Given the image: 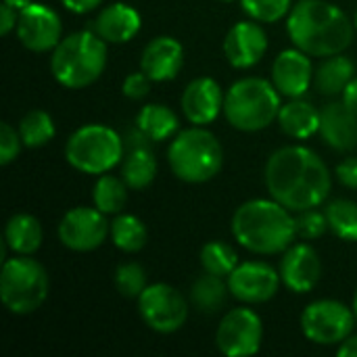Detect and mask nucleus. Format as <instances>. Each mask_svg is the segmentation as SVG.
<instances>
[{
	"instance_id": "obj_1",
	"label": "nucleus",
	"mask_w": 357,
	"mask_h": 357,
	"mask_svg": "<svg viewBox=\"0 0 357 357\" xmlns=\"http://www.w3.org/2000/svg\"><path fill=\"white\" fill-rule=\"evenodd\" d=\"M264 180L270 197L297 213L320 207L333 188L328 165L318 153L301 144L274 151L266 163Z\"/></svg>"
},
{
	"instance_id": "obj_2",
	"label": "nucleus",
	"mask_w": 357,
	"mask_h": 357,
	"mask_svg": "<svg viewBox=\"0 0 357 357\" xmlns=\"http://www.w3.org/2000/svg\"><path fill=\"white\" fill-rule=\"evenodd\" d=\"M356 25L326 0H299L287 17V33L299 50L310 56H333L345 52L354 42Z\"/></svg>"
},
{
	"instance_id": "obj_3",
	"label": "nucleus",
	"mask_w": 357,
	"mask_h": 357,
	"mask_svg": "<svg viewBox=\"0 0 357 357\" xmlns=\"http://www.w3.org/2000/svg\"><path fill=\"white\" fill-rule=\"evenodd\" d=\"M230 230L255 255H282L297 238V220L274 199H251L234 211Z\"/></svg>"
},
{
	"instance_id": "obj_4",
	"label": "nucleus",
	"mask_w": 357,
	"mask_h": 357,
	"mask_svg": "<svg viewBox=\"0 0 357 357\" xmlns=\"http://www.w3.org/2000/svg\"><path fill=\"white\" fill-rule=\"evenodd\" d=\"M107 67V42L90 29L69 33L50 56V73L67 90L92 86Z\"/></svg>"
},
{
	"instance_id": "obj_5",
	"label": "nucleus",
	"mask_w": 357,
	"mask_h": 357,
	"mask_svg": "<svg viewBox=\"0 0 357 357\" xmlns=\"http://www.w3.org/2000/svg\"><path fill=\"white\" fill-rule=\"evenodd\" d=\"M172 174L186 184H205L213 180L224 165V149L218 136L205 126H192L178 132L167 149Z\"/></svg>"
},
{
	"instance_id": "obj_6",
	"label": "nucleus",
	"mask_w": 357,
	"mask_h": 357,
	"mask_svg": "<svg viewBox=\"0 0 357 357\" xmlns=\"http://www.w3.org/2000/svg\"><path fill=\"white\" fill-rule=\"evenodd\" d=\"M280 92L264 77H243L224 96V117L241 132H261L278 119Z\"/></svg>"
},
{
	"instance_id": "obj_7",
	"label": "nucleus",
	"mask_w": 357,
	"mask_h": 357,
	"mask_svg": "<svg viewBox=\"0 0 357 357\" xmlns=\"http://www.w3.org/2000/svg\"><path fill=\"white\" fill-rule=\"evenodd\" d=\"M50 278L40 261L29 255H17L2 264L0 299L15 316H29L38 312L48 299Z\"/></svg>"
},
{
	"instance_id": "obj_8",
	"label": "nucleus",
	"mask_w": 357,
	"mask_h": 357,
	"mask_svg": "<svg viewBox=\"0 0 357 357\" xmlns=\"http://www.w3.org/2000/svg\"><path fill=\"white\" fill-rule=\"evenodd\" d=\"M65 159L79 174L102 176L123 159V140L109 126L88 123L69 136L65 144Z\"/></svg>"
},
{
	"instance_id": "obj_9",
	"label": "nucleus",
	"mask_w": 357,
	"mask_h": 357,
	"mask_svg": "<svg viewBox=\"0 0 357 357\" xmlns=\"http://www.w3.org/2000/svg\"><path fill=\"white\" fill-rule=\"evenodd\" d=\"M357 324L354 307L335 299H320L310 303L301 314V331L307 341L316 345H341Z\"/></svg>"
},
{
	"instance_id": "obj_10",
	"label": "nucleus",
	"mask_w": 357,
	"mask_h": 357,
	"mask_svg": "<svg viewBox=\"0 0 357 357\" xmlns=\"http://www.w3.org/2000/svg\"><path fill=\"white\" fill-rule=\"evenodd\" d=\"M138 314L151 331L172 335L184 326L188 318V303L176 287L155 282L138 297Z\"/></svg>"
},
{
	"instance_id": "obj_11",
	"label": "nucleus",
	"mask_w": 357,
	"mask_h": 357,
	"mask_svg": "<svg viewBox=\"0 0 357 357\" xmlns=\"http://www.w3.org/2000/svg\"><path fill=\"white\" fill-rule=\"evenodd\" d=\"M264 343V322L251 307L230 310L218 324L215 345L226 357H251Z\"/></svg>"
},
{
	"instance_id": "obj_12",
	"label": "nucleus",
	"mask_w": 357,
	"mask_h": 357,
	"mask_svg": "<svg viewBox=\"0 0 357 357\" xmlns=\"http://www.w3.org/2000/svg\"><path fill=\"white\" fill-rule=\"evenodd\" d=\"M63 247L75 253L96 251L111 234V222L96 207H73L69 209L56 228Z\"/></svg>"
},
{
	"instance_id": "obj_13",
	"label": "nucleus",
	"mask_w": 357,
	"mask_h": 357,
	"mask_svg": "<svg viewBox=\"0 0 357 357\" xmlns=\"http://www.w3.org/2000/svg\"><path fill=\"white\" fill-rule=\"evenodd\" d=\"M230 295L247 305H259L268 303L276 297L282 278L280 272H276L266 261H245L238 264L232 274L226 278Z\"/></svg>"
},
{
	"instance_id": "obj_14",
	"label": "nucleus",
	"mask_w": 357,
	"mask_h": 357,
	"mask_svg": "<svg viewBox=\"0 0 357 357\" xmlns=\"http://www.w3.org/2000/svg\"><path fill=\"white\" fill-rule=\"evenodd\" d=\"M17 38L31 52H50L63 40V23L56 10L42 2H31L19 10Z\"/></svg>"
},
{
	"instance_id": "obj_15",
	"label": "nucleus",
	"mask_w": 357,
	"mask_h": 357,
	"mask_svg": "<svg viewBox=\"0 0 357 357\" xmlns=\"http://www.w3.org/2000/svg\"><path fill=\"white\" fill-rule=\"evenodd\" d=\"M280 278L282 284L295 293L305 295L312 293L322 276V261L318 251L307 243H293L280 259Z\"/></svg>"
},
{
	"instance_id": "obj_16",
	"label": "nucleus",
	"mask_w": 357,
	"mask_h": 357,
	"mask_svg": "<svg viewBox=\"0 0 357 357\" xmlns=\"http://www.w3.org/2000/svg\"><path fill=\"white\" fill-rule=\"evenodd\" d=\"M268 52V33L259 21H238L232 25L224 38L226 61L234 69L255 67Z\"/></svg>"
},
{
	"instance_id": "obj_17",
	"label": "nucleus",
	"mask_w": 357,
	"mask_h": 357,
	"mask_svg": "<svg viewBox=\"0 0 357 357\" xmlns=\"http://www.w3.org/2000/svg\"><path fill=\"white\" fill-rule=\"evenodd\" d=\"M314 65L307 52L297 46L282 50L272 63V84L287 98H301L314 82Z\"/></svg>"
},
{
	"instance_id": "obj_18",
	"label": "nucleus",
	"mask_w": 357,
	"mask_h": 357,
	"mask_svg": "<svg viewBox=\"0 0 357 357\" xmlns=\"http://www.w3.org/2000/svg\"><path fill=\"white\" fill-rule=\"evenodd\" d=\"M224 92L213 77L192 79L182 94V113L192 126H209L224 113Z\"/></svg>"
},
{
	"instance_id": "obj_19",
	"label": "nucleus",
	"mask_w": 357,
	"mask_h": 357,
	"mask_svg": "<svg viewBox=\"0 0 357 357\" xmlns=\"http://www.w3.org/2000/svg\"><path fill=\"white\" fill-rule=\"evenodd\" d=\"M184 67V46L172 36L151 40L140 56V69L153 82H169L178 77Z\"/></svg>"
},
{
	"instance_id": "obj_20",
	"label": "nucleus",
	"mask_w": 357,
	"mask_h": 357,
	"mask_svg": "<svg viewBox=\"0 0 357 357\" xmlns=\"http://www.w3.org/2000/svg\"><path fill=\"white\" fill-rule=\"evenodd\" d=\"M320 136L322 140L339 151L351 153L357 149V113L351 111L343 100L328 102L320 111Z\"/></svg>"
},
{
	"instance_id": "obj_21",
	"label": "nucleus",
	"mask_w": 357,
	"mask_h": 357,
	"mask_svg": "<svg viewBox=\"0 0 357 357\" xmlns=\"http://www.w3.org/2000/svg\"><path fill=\"white\" fill-rule=\"evenodd\" d=\"M140 13L126 2H113L105 6L94 21V31L107 44H126L140 31Z\"/></svg>"
},
{
	"instance_id": "obj_22",
	"label": "nucleus",
	"mask_w": 357,
	"mask_h": 357,
	"mask_svg": "<svg viewBox=\"0 0 357 357\" xmlns=\"http://www.w3.org/2000/svg\"><path fill=\"white\" fill-rule=\"evenodd\" d=\"M276 121L280 130L295 140H307L320 132V111L303 98H291V102L282 105Z\"/></svg>"
},
{
	"instance_id": "obj_23",
	"label": "nucleus",
	"mask_w": 357,
	"mask_h": 357,
	"mask_svg": "<svg viewBox=\"0 0 357 357\" xmlns=\"http://www.w3.org/2000/svg\"><path fill=\"white\" fill-rule=\"evenodd\" d=\"M356 77V63L341 54L324 56L318 71L314 73V84L324 96H339L345 92L349 82Z\"/></svg>"
},
{
	"instance_id": "obj_24",
	"label": "nucleus",
	"mask_w": 357,
	"mask_h": 357,
	"mask_svg": "<svg viewBox=\"0 0 357 357\" xmlns=\"http://www.w3.org/2000/svg\"><path fill=\"white\" fill-rule=\"evenodd\" d=\"M44 232L38 218L29 213H15L4 228V241L15 255H33L42 245Z\"/></svg>"
},
{
	"instance_id": "obj_25",
	"label": "nucleus",
	"mask_w": 357,
	"mask_h": 357,
	"mask_svg": "<svg viewBox=\"0 0 357 357\" xmlns=\"http://www.w3.org/2000/svg\"><path fill=\"white\" fill-rule=\"evenodd\" d=\"M136 128L151 140V142H163L178 134L180 119L178 115L159 102L144 105L136 115Z\"/></svg>"
},
{
	"instance_id": "obj_26",
	"label": "nucleus",
	"mask_w": 357,
	"mask_h": 357,
	"mask_svg": "<svg viewBox=\"0 0 357 357\" xmlns=\"http://www.w3.org/2000/svg\"><path fill=\"white\" fill-rule=\"evenodd\" d=\"M121 178L132 190H144L149 188L155 178H157V159L153 151L138 142L123 155V165H121Z\"/></svg>"
},
{
	"instance_id": "obj_27",
	"label": "nucleus",
	"mask_w": 357,
	"mask_h": 357,
	"mask_svg": "<svg viewBox=\"0 0 357 357\" xmlns=\"http://www.w3.org/2000/svg\"><path fill=\"white\" fill-rule=\"evenodd\" d=\"M228 293H230L228 280H224L222 276L205 272L203 276H199L192 282V287H190V301H192V305L199 312L215 314V312H220L224 307Z\"/></svg>"
},
{
	"instance_id": "obj_28",
	"label": "nucleus",
	"mask_w": 357,
	"mask_h": 357,
	"mask_svg": "<svg viewBox=\"0 0 357 357\" xmlns=\"http://www.w3.org/2000/svg\"><path fill=\"white\" fill-rule=\"evenodd\" d=\"M111 241L123 253H138L149 241V230L144 222L132 213H117L111 222Z\"/></svg>"
},
{
	"instance_id": "obj_29",
	"label": "nucleus",
	"mask_w": 357,
	"mask_h": 357,
	"mask_svg": "<svg viewBox=\"0 0 357 357\" xmlns=\"http://www.w3.org/2000/svg\"><path fill=\"white\" fill-rule=\"evenodd\" d=\"M128 190H130V186L126 184L123 178L102 174V176H98V180L94 184L92 203L105 215H117L128 205Z\"/></svg>"
},
{
	"instance_id": "obj_30",
	"label": "nucleus",
	"mask_w": 357,
	"mask_h": 357,
	"mask_svg": "<svg viewBox=\"0 0 357 357\" xmlns=\"http://www.w3.org/2000/svg\"><path fill=\"white\" fill-rule=\"evenodd\" d=\"M328 230L345 241V243H357V203L349 199H335L326 203L324 207Z\"/></svg>"
},
{
	"instance_id": "obj_31",
	"label": "nucleus",
	"mask_w": 357,
	"mask_h": 357,
	"mask_svg": "<svg viewBox=\"0 0 357 357\" xmlns=\"http://www.w3.org/2000/svg\"><path fill=\"white\" fill-rule=\"evenodd\" d=\"M19 134H21L23 146L40 149L54 138V134H56L54 119L50 117V113H46L42 109H31L19 121Z\"/></svg>"
},
{
	"instance_id": "obj_32",
	"label": "nucleus",
	"mask_w": 357,
	"mask_h": 357,
	"mask_svg": "<svg viewBox=\"0 0 357 357\" xmlns=\"http://www.w3.org/2000/svg\"><path fill=\"white\" fill-rule=\"evenodd\" d=\"M201 268L209 274L228 278L232 274V270L238 266V253L234 251L232 245L224 243V241H209L203 245L201 249Z\"/></svg>"
},
{
	"instance_id": "obj_33",
	"label": "nucleus",
	"mask_w": 357,
	"mask_h": 357,
	"mask_svg": "<svg viewBox=\"0 0 357 357\" xmlns=\"http://www.w3.org/2000/svg\"><path fill=\"white\" fill-rule=\"evenodd\" d=\"M243 10L259 23H278L289 17L293 0H241Z\"/></svg>"
},
{
	"instance_id": "obj_34",
	"label": "nucleus",
	"mask_w": 357,
	"mask_h": 357,
	"mask_svg": "<svg viewBox=\"0 0 357 357\" xmlns=\"http://www.w3.org/2000/svg\"><path fill=\"white\" fill-rule=\"evenodd\" d=\"M115 287L117 291L128 297V299H138L142 295V291L149 287L146 282V272L140 264L136 261H128V264H121L117 270H115Z\"/></svg>"
},
{
	"instance_id": "obj_35",
	"label": "nucleus",
	"mask_w": 357,
	"mask_h": 357,
	"mask_svg": "<svg viewBox=\"0 0 357 357\" xmlns=\"http://www.w3.org/2000/svg\"><path fill=\"white\" fill-rule=\"evenodd\" d=\"M295 220H297V236H301L303 241H316V238L324 236L328 230L326 213L318 211V207L299 211V215Z\"/></svg>"
},
{
	"instance_id": "obj_36",
	"label": "nucleus",
	"mask_w": 357,
	"mask_h": 357,
	"mask_svg": "<svg viewBox=\"0 0 357 357\" xmlns=\"http://www.w3.org/2000/svg\"><path fill=\"white\" fill-rule=\"evenodd\" d=\"M21 134L19 130H15L8 121L0 123V165H8L10 161H15L19 157L21 151Z\"/></svg>"
},
{
	"instance_id": "obj_37",
	"label": "nucleus",
	"mask_w": 357,
	"mask_h": 357,
	"mask_svg": "<svg viewBox=\"0 0 357 357\" xmlns=\"http://www.w3.org/2000/svg\"><path fill=\"white\" fill-rule=\"evenodd\" d=\"M151 84H153V79L140 69V71H136V73H130V75L123 79L121 92H123V96L130 98V100H140V98H144V96L151 92Z\"/></svg>"
},
{
	"instance_id": "obj_38",
	"label": "nucleus",
	"mask_w": 357,
	"mask_h": 357,
	"mask_svg": "<svg viewBox=\"0 0 357 357\" xmlns=\"http://www.w3.org/2000/svg\"><path fill=\"white\" fill-rule=\"evenodd\" d=\"M337 180L345 186L357 190V157H347L337 165Z\"/></svg>"
},
{
	"instance_id": "obj_39",
	"label": "nucleus",
	"mask_w": 357,
	"mask_h": 357,
	"mask_svg": "<svg viewBox=\"0 0 357 357\" xmlns=\"http://www.w3.org/2000/svg\"><path fill=\"white\" fill-rule=\"evenodd\" d=\"M17 19H19V10L2 2L0 4V36H8L13 29H17Z\"/></svg>"
},
{
	"instance_id": "obj_40",
	"label": "nucleus",
	"mask_w": 357,
	"mask_h": 357,
	"mask_svg": "<svg viewBox=\"0 0 357 357\" xmlns=\"http://www.w3.org/2000/svg\"><path fill=\"white\" fill-rule=\"evenodd\" d=\"M61 4L75 15H84V13H90L96 6H100L102 0H61Z\"/></svg>"
},
{
	"instance_id": "obj_41",
	"label": "nucleus",
	"mask_w": 357,
	"mask_h": 357,
	"mask_svg": "<svg viewBox=\"0 0 357 357\" xmlns=\"http://www.w3.org/2000/svg\"><path fill=\"white\" fill-rule=\"evenodd\" d=\"M341 96H343V102L357 113V77L349 82V86L345 88V92Z\"/></svg>"
},
{
	"instance_id": "obj_42",
	"label": "nucleus",
	"mask_w": 357,
	"mask_h": 357,
	"mask_svg": "<svg viewBox=\"0 0 357 357\" xmlns=\"http://www.w3.org/2000/svg\"><path fill=\"white\" fill-rule=\"evenodd\" d=\"M337 356L339 357H357V337L349 335L337 349Z\"/></svg>"
},
{
	"instance_id": "obj_43",
	"label": "nucleus",
	"mask_w": 357,
	"mask_h": 357,
	"mask_svg": "<svg viewBox=\"0 0 357 357\" xmlns=\"http://www.w3.org/2000/svg\"><path fill=\"white\" fill-rule=\"evenodd\" d=\"M2 2L10 4V6H13V8H17V10H23V8H27L33 0H2Z\"/></svg>"
},
{
	"instance_id": "obj_44",
	"label": "nucleus",
	"mask_w": 357,
	"mask_h": 357,
	"mask_svg": "<svg viewBox=\"0 0 357 357\" xmlns=\"http://www.w3.org/2000/svg\"><path fill=\"white\" fill-rule=\"evenodd\" d=\"M351 307H354V314H356V320H357V291H356V295H354V305H351Z\"/></svg>"
},
{
	"instance_id": "obj_45",
	"label": "nucleus",
	"mask_w": 357,
	"mask_h": 357,
	"mask_svg": "<svg viewBox=\"0 0 357 357\" xmlns=\"http://www.w3.org/2000/svg\"><path fill=\"white\" fill-rule=\"evenodd\" d=\"M354 25H356V29H357V10H356V17H354Z\"/></svg>"
},
{
	"instance_id": "obj_46",
	"label": "nucleus",
	"mask_w": 357,
	"mask_h": 357,
	"mask_svg": "<svg viewBox=\"0 0 357 357\" xmlns=\"http://www.w3.org/2000/svg\"><path fill=\"white\" fill-rule=\"evenodd\" d=\"M220 2H232V0H220Z\"/></svg>"
}]
</instances>
